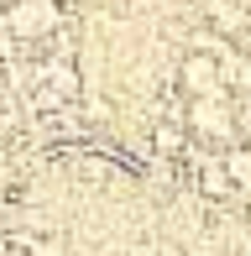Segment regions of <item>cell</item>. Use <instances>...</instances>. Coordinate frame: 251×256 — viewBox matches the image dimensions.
Here are the masks:
<instances>
[{
  "instance_id": "2",
  "label": "cell",
  "mask_w": 251,
  "mask_h": 256,
  "mask_svg": "<svg viewBox=\"0 0 251 256\" xmlns=\"http://www.w3.org/2000/svg\"><path fill=\"white\" fill-rule=\"evenodd\" d=\"M199 194H210V199H230L236 194L230 172H225V157H204L199 162Z\"/></svg>"
},
{
  "instance_id": "1",
  "label": "cell",
  "mask_w": 251,
  "mask_h": 256,
  "mask_svg": "<svg viewBox=\"0 0 251 256\" xmlns=\"http://www.w3.org/2000/svg\"><path fill=\"white\" fill-rule=\"evenodd\" d=\"M52 26H58L52 0H21V6L10 10V32H16V37H48Z\"/></svg>"
}]
</instances>
